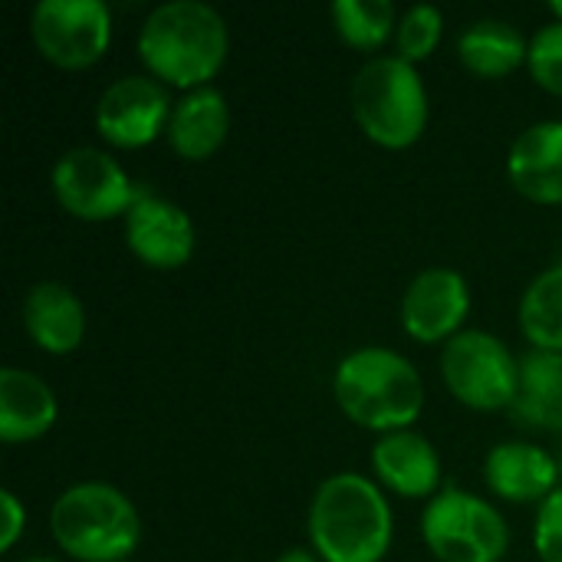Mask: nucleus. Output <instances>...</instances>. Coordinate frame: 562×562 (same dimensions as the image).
Here are the masks:
<instances>
[{"label":"nucleus","mask_w":562,"mask_h":562,"mask_svg":"<svg viewBox=\"0 0 562 562\" xmlns=\"http://www.w3.org/2000/svg\"><path fill=\"white\" fill-rule=\"evenodd\" d=\"M138 56L158 82L184 92L211 86L227 59V23L201 0L158 3L138 30Z\"/></svg>","instance_id":"f257e3e1"},{"label":"nucleus","mask_w":562,"mask_h":562,"mask_svg":"<svg viewBox=\"0 0 562 562\" xmlns=\"http://www.w3.org/2000/svg\"><path fill=\"white\" fill-rule=\"evenodd\" d=\"M306 530L323 562H382L395 533L389 501L356 471L333 474L316 487Z\"/></svg>","instance_id":"f03ea898"},{"label":"nucleus","mask_w":562,"mask_h":562,"mask_svg":"<svg viewBox=\"0 0 562 562\" xmlns=\"http://www.w3.org/2000/svg\"><path fill=\"white\" fill-rule=\"evenodd\" d=\"M333 395L342 415L369 431H405L425 408L422 372L395 349L366 346L349 352L333 375Z\"/></svg>","instance_id":"7ed1b4c3"},{"label":"nucleus","mask_w":562,"mask_h":562,"mask_svg":"<svg viewBox=\"0 0 562 562\" xmlns=\"http://www.w3.org/2000/svg\"><path fill=\"white\" fill-rule=\"evenodd\" d=\"M49 533L72 560L125 562L142 540V520L119 487L82 481L53 501Z\"/></svg>","instance_id":"20e7f679"},{"label":"nucleus","mask_w":562,"mask_h":562,"mask_svg":"<svg viewBox=\"0 0 562 562\" xmlns=\"http://www.w3.org/2000/svg\"><path fill=\"white\" fill-rule=\"evenodd\" d=\"M352 115L382 148H408L428 125V89L412 63L372 56L352 79Z\"/></svg>","instance_id":"39448f33"},{"label":"nucleus","mask_w":562,"mask_h":562,"mask_svg":"<svg viewBox=\"0 0 562 562\" xmlns=\"http://www.w3.org/2000/svg\"><path fill=\"white\" fill-rule=\"evenodd\" d=\"M422 537L441 562H497L510 547V527L501 510L461 487H448L428 501Z\"/></svg>","instance_id":"423d86ee"},{"label":"nucleus","mask_w":562,"mask_h":562,"mask_svg":"<svg viewBox=\"0 0 562 562\" xmlns=\"http://www.w3.org/2000/svg\"><path fill=\"white\" fill-rule=\"evenodd\" d=\"M441 379L448 392L474 412H501L517 402L520 359L484 329H464L445 342Z\"/></svg>","instance_id":"0eeeda50"},{"label":"nucleus","mask_w":562,"mask_h":562,"mask_svg":"<svg viewBox=\"0 0 562 562\" xmlns=\"http://www.w3.org/2000/svg\"><path fill=\"white\" fill-rule=\"evenodd\" d=\"M49 184L59 207L79 221L125 217L128 207L142 198L125 168L109 151L89 145L63 151L53 165Z\"/></svg>","instance_id":"6e6552de"},{"label":"nucleus","mask_w":562,"mask_h":562,"mask_svg":"<svg viewBox=\"0 0 562 562\" xmlns=\"http://www.w3.org/2000/svg\"><path fill=\"white\" fill-rule=\"evenodd\" d=\"M30 33L43 59L63 69H86L112 43V13L102 0H40Z\"/></svg>","instance_id":"1a4fd4ad"},{"label":"nucleus","mask_w":562,"mask_h":562,"mask_svg":"<svg viewBox=\"0 0 562 562\" xmlns=\"http://www.w3.org/2000/svg\"><path fill=\"white\" fill-rule=\"evenodd\" d=\"M171 95L155 76H122L95 102V128L115 148H145L168 132Z\"/></svg>","instance_id":"9d476101"},{"label":"nucleus","mask_w":562,"mask_h":562,"mask_svg":"<svg viewBox=\"0 0 562 562\" xmlns=\"http://www.w3.org/2000/svg\"><path fill=\"white\" fill-rule=\"evenodd\" d=\"M125 244L145 267L178 270L194 254V224L181 204L142 191L125 214Z\"/></svg>","instance_id":"9b49d317"},{"label":"nucleus","mask_w":562,"mask_h":562,"mask_svg":"<svg viewBox=\"0 0 562 562\" xmlns=\"http://www.w3.org/2000/svg\"><path fill=\"white\" fill-rule=\"evenodd\" d=\"M471 310L468 280L451 267L422 270L402 296V326L418 342L454 339Z\"/></svg>","instance_id":"f8f14e48"},{"label":"nucleus","mask_w":562,"mask_h":562,"mask_svg":"<svg viewBox=\"0 0 562 562\" xmlns=\"http://www.w3.org/2000/svg\"><path fill=\"white\" fill-rule=\"evenodd\" d=\"M372 471L398 497L422 501V497L441 494L438 491L441 487V458H438L435 445L412 428L382 435L375 441Z\"/></svg>","instance_id":"ddd939ff"},{"label":"nucleus","mask_w":562,"mask_h":562,"mask_svg":"<svg viewBox=\"0 0 562 562\" xmlns=\"http://www.w3.org/2000/svg\"><path fill=\"white\" fill-rule=\"evenodd\" d=\"M514 188L537 204H562V122L547 119L517 135L507 155Z\"/></svg>","instance_id":"4468645a"},{"label":"nucleus","mask_w":562,"mask_h":562,"mask_svg":"<svg viewBox=\"0 0 562 562\" xmlns=\"http://www.w3.org/2000/svg\"><path fill=\"white\" fill-rule=\"evenodd\" d=\"M560 464L550 451L527 445V441H507L491 448L484 461V481L487 487L510 504H533L547 501L560 484Z\"/></svg>","instance_id":"2eb2a0df"},{"label":"nucleus","mask_w":562,"mask_h":562,"mask_svg":"<svg viewBox=\"0 0 562 562\" xmlns=\"http://www.w3.org/2000/svg\"><path fill=\"white\" fill-rule=\"evenodd\" d=\"M23 329L49 356H69L82 346L86 310L82 300L56 280L30 286L23 300Z\"/></svg>","instance_id":"dca6fc26"},{"label":"nucleus","mask_w":562,"mask_h":562,"mask_svg":"<svg viewBox=\"0 0 562 562\" xmlns=\"http://www.w3.org/2000/svg\"><path fill=\"white\" fill-rule=\"evenodd\" d=\"M227 128L231 109L224 92L214 86H201L175 102L168 119V142L175 155H181L184 161H204L224 145Z\"/></svg>","instance_id":"f3484780"},{"label":"nucleus","mask_w":562,"mask_h":562,"mask_svg":"<svg viewBox=\"0 0 562 562\" xmlns=\"http://www.w3.org/2000/svg\"><path fill=\"white\" fill-rule=\"evenodd\" d=\"M59 418L53 389L26 369H0V438L7 445L43 438Z\"/></svg>","instance_id":"a211bd4d"},{"label":"nucleus","mask_w":562,"mask_h":562,"mask_svg":"<svg viewBox=\"0 0 562 562\" xmlns=\"http://www.w3.org/2000/svg\"><path fill=\"white\" fill-rule=\"evenodd\" d=\"M510 415L524 428L562 431V352L530 349L520 356V392Z\"/></svg>","instance_id":"6ab92c4d"},{"label":"nucleus","mask_w":562,"mask_h":562,"mask_svg":"<svg viewBox=\"0 0 562 562\" xmlns=\"http://www.w3.org/2000/svg\"><path fill=\"white\" fill-rule=\"evenodd\" d=\"M527 53H530L527 36L507 20H477L464 26V33L458 36L461 63L484 79L510 76L527 63Z\"/></svg>","instance_id":"aec40b11"},{"label":"nucleus","mask_w":562,"mask_h":562,"mask_svg":"<svg viewBox=\"0 0 562 562\" xmlns=\"http://www.w3.org/2000/svg\"><path fill=\"white\" fill-rule=\"evenodd\" d=\"M520 329L533 349L562 352V263L547 267L520 300Z\"/></svg>","instance_id":"412c9836"},{"label":"nucleus","mask_w":562,"mask_h":562,"mask_svg":"<svg viewBox=\"0 0 562 562\" xmlns=\"http://www.w3.org/2000/svg\"><path fill=\"white\" fill-rule=\"evenodd\" d=\"M336 33L352 49H379L398 30L395 7L389 0H336L329 7Z\"/></svg>","instance_id":"4be33fe9"},{"label":"nucleus","mask_w":562,"mask_h":562,"mask_svg":"<svg viewBox=\"0 0 562 562\" xmlns=\"http://www.w3.org/2000/svg\"><path fill=\"white\" fill-rule=\"evenodd\" d=\"M441 33H445V13L441 7L435 3H415L405 10V16L398 20V30H395V46H398V56L405 63H422L435 53V46L441 43Z\"/></svg>","instance_id":"5701e85b"},{"label":"nucleus","mask_w":562,"mask_h":562,"mask_svg":"<svg viewBox=\"0 0 562 562\" xmlns=\"http://www.w3.org/2000/svg\"><path fill=\"white\" fill-rule=\"evenodd\" d=\"M527 69L547 92L562 95V20H553L533 33Z\"/></svg>","instance_id":"b1692460"},{"label":"nucleus","mask_w":562,"mask_h":562,"mask_svg":"<svg viewBox=\"0 0 562 562\" xmlns=\"http://www.w3.org/2000/svg\"><path fill=\"white\" fill-rule=\"evenodd\" d=\"M533 547L543 562H562V487H557L537 510Z\"/></svg>","instance_id":"393cba45"},{"label":"nucleus","mask_w":562,"mask_h":562,"mask_svg":"<svg viewBox=\"0 0 562 562\" xmlns=\"http://www.w3.org/2000/svg\"><path fill=\"white\" fill-rule=\"evenodd\" d=\"M0 510H3V527H0V550H13L23 527H26V510L13 491H0Z\"/></svg>","instance_id":"a878e982"},{"label":"nucleus","mask_w":562,"mask_h":562,"mask_svg":"<svg viewBox=\"0 0 562 562\" xmlns=\"http://www.w3.org/2000/svg\"><path fill=\"white\" fill-rule=\"evenodd\" d=\"M273 562H319V560H316V553H310V550H300V547H296V550L280 553Z\"/></svg>","instance_id":"bb28decb"},{"label":"nucleus","mask_w":562,"mask_h":562,"mask_svg":"<svg viewBox=\"0 0 562 562\" xmlns=\"http://www.w3.org/2000/svg\"><path fill=\"white\" fill-rule=\"evenodd\" d=\"M550 13L553 20H562V0H550Z\"/></svg>","instance_id":"cd10ccee"},{"label":"nucleus","mask_w":562,"mask_h":562,"mask_svg":"<svg viewBox=\"0 0 562 562\" xmlns=\"http://www.w3.org/2000/svg\"><path fill=\"white\" fill-rule=\"evenodd\" d=\"M23 562H59V560H53V557H33V560H23Z\"/></svg>","instance_id":"c85d7f7f"},{"label":"nucleus","mask_w":562,"mask_h":562,"mask_svg":"<svg viewBox=\"0 0 562 562\" xmlns=\"http://www.w3.org/2000/svg\"><path fill=\"white\" fill-rule=\"evenodd\" d=\"M557 464H560V474H562V454H560V458H557Z\"/></svg>","instance_id":"c756f323"},{"label":"nucleus","mask_w":562,"mask_h":562,"mask_svg":"<svg viewBox=\"0 0 562 562\" xmlns=\"http://www.w3.org/2000/svg\"><path fill=\"white\" fill-rule=\"evenodd\" d=\"M125 562H128V560H125Z\"/></svg>","instance_id":"7c9ffc66"}]
</instances>
